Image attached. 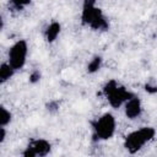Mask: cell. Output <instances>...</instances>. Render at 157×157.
Returning a JSON list of instances; mask_svg holds the SVG:
<instances>
[{"mask_svg":"<svg viewBox=\"0 0 157 157\" xmlns=\"http://www.w3.org/2000/svg\"><path fill=\"white\" fill-rule=\"evenodd\" d=\"M7 136V131H6V126H0V145L5 142Z\"/></svg>","mask_w":157,"mask_h":157,"instance_id":"16","label":"cell"},{"mask_svg":"<svg viewBox=\"0 0 157 157\" xmlns=\"http://www.w3.org/2000/svg\"><path fill=\"white\" fill-rule=\"evenodd\" d=\"M12 121V113L4 105L0 107V126H7Z\"/></svg>","mask_w":157,"mask_h":157,"instance_id":"12","label":"cell"},{"mask_svg":"<svg viewBox=\"0 0 157 157\" xmlns=\"http://www.w3.org/2000/svg\"><path fill=\"white\" fill-rule=\"evenodd\" d=\"M31 2H32V0H10L9 7L11 11L20 12V11H23Z\"/></svg>","mask_w":157,"mask_h":157,"instance_id":"11","label":"cell"},{"mask_svg":"<svg viewBox=\"0 0 157 157\" xmlns=\"http://www.w3.org/2000/svg\"><path fill=\"white\" fill-rule=\"evenodd\" d=\"M102 93L105 97V99L108 101V104L114 109H119L131 97L135 96V93L132 91L128 90L125 86L120 85L114 78H112L104 83V86L102 88Z\"/></svg>","mask_w":157,"mask_h":157,"instance_id":"3","label":"cell"},{"mask_svg":"<svg viewBox=\"0 0 157 157\" xmlns=\"http://www.w3.org/2000/svg\"><path fill=\"white\" fill-rule=\"evenodd\" d=\"M124 114L129 120H135L137 118L141 117L144 107H142V101L139 96H134L131 97L124 105Z\"/></svg>","mask_w":157,"mask_h":157,"instance_id":"7","label":"cell"},{"mask_svg":"<svg viewBox=\"0 0 157 157\" xmlns=\"http://www.w3.org/2000/svg\"><path fill=\"white\" fill-rule=\"evenodd\" d=\"M45 109H47L48 113H50V114H55V113H58L59 109H60V103H59L58 101H55V99L49 101V102L45 104Z\"/></svg>","mask_w":157,"mask_h":157,"instance_id":"15","label":"cell"},{"mask_svg":"<svg viewBox=\"0 0 157 157\" xmlns=\"http://www.w3.org/2000/svg\"><path fill=\"white\" fill-rule=\"evenodd\" d=\"M15 72H16V70L11 66V64L9 61L2 63L0 65V83L4 85L5 82L10 81L12 78V76L15 75Z\"/></svg>","mask_w":157,"mask_h":157,"instance_id":"9","label":"cell"},{"mask_svg":"<svg viewBox=\"0 0 157 157\" xmlns=\"http://www.w3.org/2000/svg\"><path fill=\"white\" fill-rule=\"evenodd\" d=\"M60 32H61V25H60L58 21L50 22V23L45 27V29H44V32H43V36H44L45 42H47V43H54V42L58 39Z\"/></svg>","mask_w":157,"mask_h":157,"instance_id":"8","label":"cell"},{"mask_svg":"<svg viewBox=\"0 0 157 157\" xmlns=\"http://www.w3.org/2000/svg\"><path fill=\"white\" fill-rule=\"evenodd\" d=\"M81 23L96 32L109 29V22L102 9L97 6L96 0H83L81 10Z\"/></svg>","mask_w":157,"mask_h":157,"instance_id":"1","label":"cell"},{"mask_svg":"<svg viewBox=\"0 0 157 157\" xmlns=\"http://www.w3.org/2000/svg\"><path fill=\"white\" fill-rule=\"evenodd\" d=\"M52 151V144L45 139H32L22 151L23 157H45Z\"/></svg>","mask_w":157,"mask_h":157,"instance_id":"6","label":"cell"},{"mask_svg":"<svg viewBox=\"0 0 157 157\" xmlns=\"http://www.w3.org/2000/svg\"><path fill=\"white\" fill-rule=\"evenodd\" d=\"M40 78H42V72H40L39 69H34V70H32V71L29 72V76H28L29 83L36 85V83H38V82L40 81Z\"/></svg>","mask_w":157,"mask_h":157,"instance_id":"14","label":"cell"},{"mask_svg":"<svg viewBox=\"0 0 157 157\" xmlns=\"http://www.w3.org/2000/svg\"><path fill=\"white\" fill-rule=\"evenodd\" d=\"M155 136L156 129L153 126H141L125 135L123 146L130 155H135L139 151H141L145 147V145L152 141Z\"/></svg>","mask_w":157,"mask_h":157,"instance_id":"2","label":"cell"},{"mask_svg":"<svg viewBox=\"0 0 157 157\" xmlns=\"http://www.w3.org/2000/svg\"><path fill=\"white\" fill-rule=\"evenodd\" d=\"M144 90H145L147 93H150V94L157 93V82H156L153 78L147 80L146 83H145V86H144Z\"/></svg>","mask_w":157,"mask_h":157,"instance_id":"13","label":"cell"},{"mask_svg":"<svg viewBox=\"0 0 157 157\" xmlns=\"http://www.w3.org/2000/svg\"><path fill=\"white\" fill-rule=\"evenodd\" d=\"M92 136L94 141L110 140L117 131V119L110 112H105L92 121Z\"/></svg>","mask_w":157,"mask_h":157,"instance_id":"4","label":"cell"},{"mask_svg":"<svg viewBox=\"0 0 157 157\" xmlns=\"http://www.w3.org/2000/svg\"><path fill=\"white\" fill-rule=\"evenodd\" d=\"M28 55V43L25 39L16 40L9 49L7 53V61L11 64V66L17 71L23 69L27 61Z\"/></svg>","mask_w":157,"mask_h":157,"instance_id":"5","label":"cell"},{"mask_svg":"<svg viewBox=\"0 0 157 157\" xmlns=\"http://www.w3.org/2000/svg\"><path fill=\"white\" fill-rule=\"evenodd\" d=\"M102 65H103V58L101 55H94L88 61V64L86 66V71H87V74L93 75V74L98 72L102 69Z\"/></svg>","mask_w":157,"mask_h":157,"instance_id":"10","label":"cell"}]
</instances>
